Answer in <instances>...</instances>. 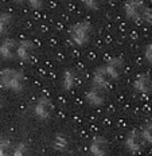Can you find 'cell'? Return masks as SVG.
Here are the masks:
<instances>
[{"label":"cell","instance_id":"obj_1","mask_svg":"<svg viewBox=\"0 0 152 156\" xmlns=\"http://www.w3.org/2000/svg\"><path fill=\"white\" fill-rule=\"evenodd\" d=\"M70 41L76 47H86L93 35V26L88 20H78L70 27Z\"/></svg>","mask_w":152,"mask_h":156},{"label":"cell","instance_id":"obj_2","mask_svg":"<svg viewBox=\"0 0 152 156\" xmlns=\"http://www.w3.org/2000/svg\"><path fill=\"white\" fill-rule=\"evenodd\" d=\"M0 81H2V85L5 87L7 90L11 92L19 93L24 89L26 85V80L24 76L18 70L14 69H5L0 74Z\"/></svg>","mask_w":152,"mask_h":156},{"label":"cell","instance_id":"obj_3","mask_svg":"<svg viewBox=\"0 0 152 156\" xmlns=\"http://www.w3.org/2000/svg\"><path fill=\"white\" fill-rule=\"evenodd\" d=\"M54 110H55V106H54L53 101L48 97H39L34 104L32 115L38 121L46 122L53 117Z\"/></svg>","mask_w":152,"mask_h":156},{"label":"cell","instance_id":"obj_4","mask_svg":"<svg viewBox=\"0 0 152 156\" xmlns=\"http://www.w3.org/2000/svg\"><path fill=\"white\" fill-rule=\"evenodd\" d=\"M143 0H125L124 3V15L128 20H137L141 19L144 12Z\"/></svg>","mask_w":152,"mask_h":156},{"label":"cell","instance_id":"obj_5","mask_svg":"<svg viewBox=\"0 0 152 156\" xmlns=\"http://www.w3.org/2000/svg\"><path fill=\"white\" fill-rule=\"evenodd\" d=\"M105 69L108 71L109 77H111L112 81H118L124 73V69H125V62L124 59L120 57H115L112 58L111 61H108L105 65Z\"/></svg>","mask_w":152,"mask_h":156},{"label":"cell","instance_id":"obj_6","mask_svg":"<svg viewBox=\"0 0 152 156\" xmlns=\"http://www.w3.org/2000/svg\"><path fill=\"white\" fill-rule=\"evenodd\" d=\"M85 101L88 102V105L93 106V108H100L106 102V96L104 89H100V87H90L85 94Z\"/></svg>","mask_w":152,"mask_h":156},{"label":"cell","instance_id":"obj_7","mask_svg":"<svg viewBox=\"0 0 152 156\" xmlns=\"http://www.w3.org/2000/svg\"><path fill=\"white\" fill-rule=\"evenodd\" d=\"M92 81H93V86L100 87V89H104V90L111 85V82H112V80H111V77H109L105 66H98L93 70Z\"/></svg>","mask_w":152,"mask_h":156},{"label":"cell","instance_id":"obj_8","mask_svg":"<svg viewBox=\"0 0 152 156\" xmlns=\"http://www.w3.org/2000/svg\"><path fill=\"white\" fill-rule=\"evenodd\" d=\"M133 89L139 94H150L152 92V80L150 74L140 73L133 80Z\"/></svg>","mask_w":152,"mask_h":156},{"label":"cell","instance_id":"obj_9","mask_svg":"<svg viewBox=\"0 0 152 156\" xmlns=\"http://www.w3.org/2000/svg\"><path fill=\"white\" fill-rule=\"evenodd\" d=\"M109 152V143L104 136H94L90 143V154L93 156H106Z\"/></svg>","mask_w":152,"mask_h":156},{"label":"cell","instance_id":"obj_10","mask_svg":"<svg viewBox=\"0 0 152 156\" xmlns=\"http://www.w3.org/2000/svg\"><path fill=\"white\" fill-rule=\"evenodd\" d=\"M35 54V43L30 39L19 42L18 51H16V58L20 61H30Z\"/></svg>","mask_w":152,"mask_h":156},{"label":"cell","instance_id":"obj_11","mask_svg":"<svg viewBox=\"0 0 152 156\" xmlns=\"http://www.w3.org/2000/svg\"><path fill=\"white\" fill-rule=\"evenodd\" d=\"M143 144H144V140H143L140 129H132L127 135V137H125V147L132 152H136L139 149H141Z\"/></svg>","mask_w":152,"mask_h":156},{"label":"cell","instance_id":"obj_12","mask_svg":"<svg viewBox=\"0 0 152 156\" xmlns=\"http://www.w3.org/2000/svg\"><path fill=\"white\" fill-rule=\"evenodd\" d=\"M78 83V73L74 69H66L61 78V86L63 92H72Z\"/></svg>","mask_w":152,"mask_h":156},{"label":"cell","instance_id":"obj_13","mask_svg":"<svg viewBox=\"0 0 152 156\" xmlns=\"http://www.w3.org/2000/svg\"><path fill=\"white\" fill-rule=\"evenodd\" d=\"M18 44H19V42H16L15 39H5L0 44V55L4 59H14V58H16Z\"/></svg>","mask_w":152,"mask_h":156},{"label":"cell","instance_id":"obj_14","mask_svg":"<svg viewBox=\"0 0 152 156\" xmlns=\"http://www.w3.org/2000/svg\"><path fill=\"white\" fill-rule=\"evenodd\" d=\"M51 145H53V148L55 149V151L63 152L69 148V139H67V136L63 135V133H57L53 137Z\"/></svg>","mask_w":152,"mask_h":156},{"label":"cell","instance_id":"obj_15","mask_svg":"<svg viewBox=\"0 0 152 156\" xmlns=\"http://www.w3.org/2000/svg\"><path fill=\"white\" fill-rule=\"evenodd\" d=\"M141 136H143V140L145 144L152 145V121H148L140 128Z\"/></svg>","mask_w":152,"mask_h":156},{"label":"cell","instance_id":"obj_16","mask_svg":"<svg viewBox=\"0 0 152 156\" xmlns=\"http://www.w3.org/2000/svg\"><path fill=\"white\" fill-rule=\"evenodd\" d=\"M12 26V16L4 12L0 15V34H5Z\"/></svg>","mask_w":152,"mask_h":156},{"label":"cell","instance_id":"obj_17","mask_svg":"<svg viewBox=\"0 0 152 156\" xmlns=\"http://www.w3.org/2000/svg\"><path fill=\"white\" fill-rule=\"evenodd\" d=\"M102 4V0H82V5L88 11H97Z\"/></svg>","mask_w":152,"mask_h":156},{"label":"cell","instance_id":"obj_18","mask_svg":"<svg viewBox=\"0 0 152 156\" xmlns=\"http://www.w3.org/2000/svg\"><path fill=\"white\" fill-rule=\"evenodd\" d=\"M47 0H27L28 7L32 9H42L46 5Z\"/></svg>","mask_w":152,"mask_h":156},{"label":"cell","instance_id":"obj_19","mask_svg":"<svg viewBox=\"0 0 152 156\" xmlns=\"http://www.w3.org/2000/svg\"><path fill=\"white\" fill-rule=\"evenodd\" d=\"M141 19H143V20L147 24L152 26V8L151 7H145L144 8V12H143V16H141Z\"/></svg>","mask_w":152,"mask_h":156},{"label":"cell","instance_id":"obj_20","mask_svg":"<svg viewBox=\"0 0 152 156\" xmlns=\"http://www.w3.org/2000/svg\"><path fill=\"white\" fill-rule=\"evenodd\" d=\"M144 58L148 65H152V42L144 47Z\"/></svg>","mask_w":152,"mask_h":156},{"label":"cell","instance_id":"obj_21","mask_svg":"<svg viewBox=\"0 0 152 156\" xmlns=\"http://www.w3.org/2000/svg\"><path fill=\"white\" fill-rule=\"evenodd\" d=\"M15 156H28V148L26 147V144L20 143L18 145V148L15 151Z\"/></svg>","mask_w":152,"mask_h":156},{"label":"cell","instance_id":"obj_22","mask_svg":"<svg viewBox=\"0 0 152 156\" xmlns=\"http://www.w3.org/2000/svg\"><path fill=\"white\" fill-rule=\"evenodd\" d=\"M14 2L16 3V4H23V3L27 2V0H14Z\"/></svg>","mask_w":152,"mask_h":156}]
</instances>
